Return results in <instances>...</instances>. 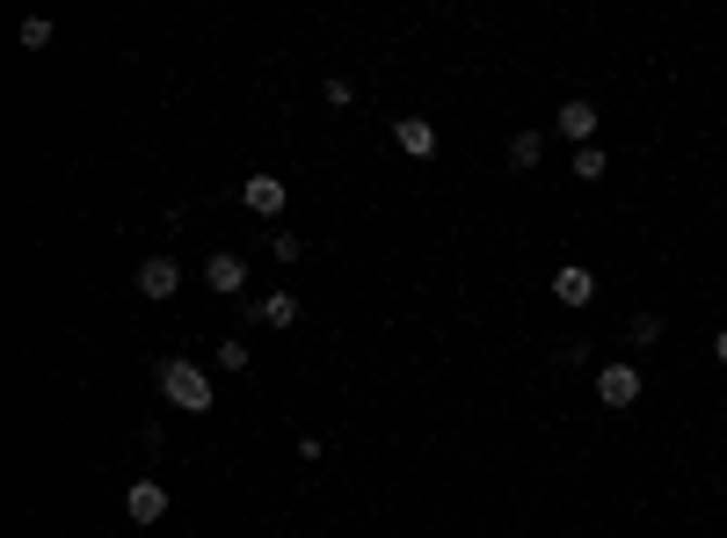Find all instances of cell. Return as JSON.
I'll return each mask as SVG.
<instances>
[{"label":"cell","mask_w":727,"mask_h":538,"mask_svg":"<svg viewBox=\"0 0 727 538\" xmlns=\"http://www.w3.org/2000/svg\"><path fill=\"white\" fill-rule=\"evenodd\" d=\"M153 386H161V400H168L175 415H212L218 393H212V371L190 364V357H168V364L153 371Z\"/></svg>","instance_id":"cell-1"},{"label":"cell","mask_w":727,"mask_h":538,"mask_svg":"<svg viewBox=\"0 0 727 538\" xmlns=\"http://www.w3.org/2000/svg\"><path fill=\"white\" fill-rule=\"evenodd\" d=\"M241 204L255 212V219H284V204H291V190H284V175H241Z\"/></svg>","instance_id":"cell-2"},{"label":"cell","mask_w":727,"mask_h":538,"mask_svg":"<svg viewBox=\"0 0 727 538\" xmlns=\"http://www.w3.org/2000/svg\"><path fill=\"white\" fill-rule=\"evenodd\" d=\"M131 284H139V298H153V306H168V298L182 292V262H175V255H145Z\"/></svg>","instance_id":"cell-3"},{"label":"cell","mask_w":727,"mask_h":538,"mask_svg":"<svg viewBox=\"0 0 727 538\" xmlns=\"http://www.w3.org/2000/svg\"><path fill=\"white\" fill-rule=\"evenodd\" d=\"M553 131L567 139V146H597V102H589V95H567L553 110Z\"/></svg>","instance_id":"cell-4"},{"label":"cell","mask_w":727,"mask_h":538,"mask_svg":"<svg viewBox=\"0 0 727 538\" xmlns=\"http://www.w3.org/2000/svg\"><path fill=\"white\" fill-rule=\"evenodd\" d=\"M640 393H648L640 364H604V371H597V400H604V408H633Z\"/></svg>","instance_id":"cell-5"},{"label":"cell","mask_w":727,"mask_h":538,"mask_svg":"<svg viewBox=\"0 0 727 538\" xmlns=\"http://www.w3.org/2000/svg\"><path fill=\"white\" fill-rule=\"evenodd\" d=\"M553 298L567 306V313H582V306H597V277H589L582 262H560L553 269Z\"/></svg>","instance_id":"cell-6"},{"label":"cell","mask_w":727,"mask_h":538,"mask_svg":"<svg viewBox=\"0 0 727 538\" xmlns=\"http://www.w3.org/2000/svg\"><path fill=\"white\" fill-rule=\"evenodd\" d=\"M204 284H212L218 298H241V292H247V262L233 255V247H218L212 262H204Z\"/></svg>","instance_id":"cell-7"},{"label":"cell","mask_w":727,"mask_h":538,"mask_svg":"<svg viewBox=\"0 0 727 538\" xmlns=\"http://www.w3.org/2000/svg\"><path fill=\"white\" fill-rule=\"evenodd\" d=\"M124 516H131V524H161V516H168V488H161V481H131V488H124Z\"/></svg>","instance_id":"cell-8"},{"label":"cell","mask_w":727,"mask_h":538,"mask_svg":"<svg viewBox=\"0 0 727 538\" xmlns=\"http://www.w3.org/2000/svg\"><path fill=\"white\" fill-rule=\"evenodd\" d=\"M393 146L408 153V161H430L436 153V124L430 117H393Z\"/></svg>","instance_id":"cell-9"},{"label":"cell","mask_w":727,"mask_h":538,"mask_svg":"<svg viewBox=\"0 0 727 538\" xmlns=\"http://www.w3.org/2000/svg\"><path fill=\"white\" fill-rule=\"evenodd\" d=\"M247 313L263 320V328H298L306 306H298V292H263V298H247Z\"/></svg>","instance_id":"cell-10"},{"label":"cell","mask_w":727,"mask_h":538,"mask_svg":"<svg viewBox=\"0 0 727 538\" xmlns=\"http://www.w3.org/2000/svg\"><path fill=\"white\" fill-rule=\"evenodd\" d=\"M538 161H546V131H509V168L532 175Z\"/></svg>","instance_id":"cell-11"},{"label":"cell","mask_w":727,"mask_h":538,"mask_svg":"<svg viewBox=\"0 0 727 538\" xmlns=\"http://www.w3.org/2000/svg\"><path fill=\"white\" fill-rule=\"evenodd\" d=\"M567 175H575V182H604V175H611V153H604V146H575Z\"/></svg>","instance_id":"cell-12"},{"label":"cell","mask_w":727,"mask_h":538,"mask_svg":"<svg viewBox=\"0 0 727 538\" xmlns=\"http://www.w3.org/2000/svg\"><path fill=\"white\" fill-rule=\"evenodd\" d=\"M15 37H23V51H44L51 37H59V23H51V15H29V23L15 29Z\"/></svg>","instance_id":"cell-13"},{"label":"cell","mask_w":727,"mask_h":538,"mask_svg":"<svg viewBox=\"0 0 727 538\" xmlns=\"http://www.w3.org/2000/svg\"><path fill=\"white\" fill-rule=\"evenodd\" d=\"M633 343H640V349L662 343V313H633Z\"/></svg>","instance_id":"cell-14"},{"label":"cell","mask_w":727,"mask_h":538,"mask_svg":"<svg viewBox=\"0 0 727 538\" xmlns=\"http://www.w3.org/2000/svg\"><path fill=\"white\" fill-rule=\"evenodd\" d=\"M218 371H247V343H241V335H226V343H218Z\"/></svg>","instance_id":"cell-15"},{"label":"cell","mask_w":727,"mask_h":538,"mask_svg":"<svg viewBox=\"0 0 727 538\" xmlns=\"http://www.w3.org/2000/svg\"><path fill=\"white\" fill-rule=\"evenodd\" d=\"M269 255H277V262H298L306 241H298V233H269Z\"/></svg>","instance_id":"cell-16"},{"label":"cell","mask_w":727,"mask_h":538,"mask_svg":"<svg viewBox=\"0 0 727 538\" xmlns=\"http://www.w3.org/2000/svg\"><path fill=\"white\" fill-rule=\"evenodd\" d=\"M320 95H328V110H349V102H357V80H328V88H320Z\"/></svg>","instance_id":"cell-17"},{"label":"cell","mask_w":727,"mask_h":538,"mask_svg":"<svg viewBox=\"0 0 727 538\" xmlns=\"http://www.w3.org/2000/svg\"><path fill=\"white\" fill-rule=\"evenodd\" d=\"M713 364H727V328H720V335H713Z\"/></svg>","instance_id":"cell-18"}]
</instances>
